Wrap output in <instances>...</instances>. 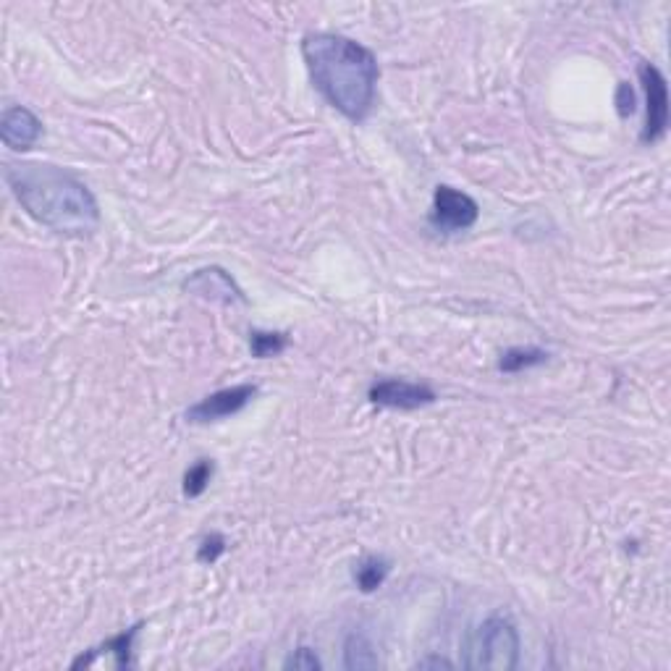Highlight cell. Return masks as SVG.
<instances>
[{
  "mask_svg": "<svg viewBox=\"0 0 671 671\" xmlns=\"http://www.w3.org/2000/svg\"><path fill=\"white\" fill-rule=\"evenodd\" d=\"M139 630H142V624H134V627H129L126 632H121V635L111 637L108 643H103L100 648H92L90 653H82V656L71 664V669H82V666H92V661H95L97 656H113L116 658V666L118 669H126V666H132V648H134V640H137Z\"/></svg>",
  "mask_w": 671,
  "mask_h": 671,
  "instance_id": "30bf717a",
  "label": "cell"
},
{
  "mask_svg": "<svg viewBox=\"0 0 671 671\" xmlns=\"http://www.w3.org/2000/svg\"><path fill=\"white\" fill-rule=\"evenodd\" d=\"M616 103H619V111L622 116H627V111H635V95H632L630 84H619V95H616Z\"/></svg>",
  "mask_w": 671,
  "mask_h": 671,
  "instance_id": "ac0fdd59",
  "label": "cell"
},
{
  "mask_svg": "<svg viewBox=\"0 0 671 671\" xmlns=\"http://www.w3.org/2000/svg\"><path fill=\"white\" fill-rule=\"evenodd\" d=\"M286 669L315 671V669H320V661H318V656H315V651H310V648H299V651L291 653V658L286 661Z\"/></svg>",
  "mask_w": 671,
  "mask_h": 671,
  "instance_id": "e0dca14e",
  "label": "cell"
},
{
  "mask_svg": "<svg viewBox=\"0 0 671 671\" xmlns=\"http://www.w3.org/2000/svg\"><path fill=\"white\" fill-rule=\"evenodd\" d=\"M260 388L255 383H242V386H231L223 388V391H215V394L205 396L202 402H197L194 407L187 409V422L194 425H208V422L226 420L231 415H239L247 404L257 396Z\"/></svg>",
  "mask_w": 671,
  "mask_h": 671,
  "instance_id": "8992f818",
  "label": "cell"
},
{
  "mask_svg": "<svg viewBox=\"0 0 671 671\" xmlns=\"http://www.w3.org/2000/svg\"><path fill=\"white\" fill-rule=\"evenodd\" d=\"M344 666L346 669H375L378 666V653L367 643V637L349 635L344 645Z\"/></svg>",
  "mask_w": 671,
  "mask_h": 671,
  "instance_id": "4fadbf2b",
  "label": "cell"
},
{
  "mask_svg": "<svg viewBox=\"0 0 671 671\" xmlns=\"http://www.w3.org/2000/svg\"><path fill=\"white\" fill-rule=\"evenodd\" d=\"M548 360V354L543 349H535V346H517V349H509V352L501 354L499 370L504 373H522L527 367H538Z\"/></svg>",
  "mask_w": 671,
  "mask_h": 671,
  "instance_id": "7c38bea8",
  "label": "cell"
},
{
  "mask_svg": "<svg viewBox=\"0 0 671 671\" xmlns=\"http://www.w3.org/2000/svg\"><path fill=\"white\" fill-rule=\"evenodd\" d=\"M223 551H226V538H223V535H218V533H213L200 543V551H197V561H200V564H215V561L223 556Z\"/></svg>",
  "mask_w": 671,
  "mask_h": 671,
  "instance_id": "2e32d148",
  "label": "cell"
},
{
  "mask_svg": "<svg viewBox=\"0 0 671 671\" xmlns=\"http://www.w3.org/2000/svg\"><path fill=\"white\" fill-rule=\"evenodd\" d=\"M480 208L470 194L459 192L454 187H438L433 194V213L430 223L443 234H459L475 226Z\"/></svg>",
  "mask_w": 671,
  "mask_h": 671,
  "instance_id": "5b68a950",
  "label": "cell"
},
{
  "mask_svg": "<svg viewBox=\"0 0 671 671\" xmlns=\"http://www.w3.org/2000/svg\"><path fill=\"white\" fill-rule=\"evenodd\" d=\"M289 346V336L286 333L273 331H252L250 333V349L257 360H268V357H278Z\"/></svg>",
  "mask_w": 671,
  "mask_h": 671,
  "instance_id": "5bb4252c",
  "label": "cell"
},
{
  "mask_svg": "<svg viewBox=\"0 0 671 671\" xmlns=\"http://www.w3.org/2000/svg\"><path fill=\"white\" fill-rule=\"evenodd\" d=\"M417 669H451V664L446 658H425L417 664Z\"/></svg>",
  "mask_w": 671,
  "mask_h": 671,
  "instance_id": "d6986e66",
  "label": "cell"
},
{
  "mask_svg": "<svg viewBox=\"0 0 671 671\" xmlns=\"http://www.w3.org/2000/svg\"><path fill=\"white\" fill-rule=\"evenodd\" d=\"M184 289L189 294H197L210 302H221V305H234V302H244L242 289L231 281V276L223 268H202L189 278Z\"/></svg>",
  "mask_w": 671,
  "mask_h": 671,
  "instance_id": "ba28073f",
  "label": "cell"
},
{
  "mask_svg": "<svg viewBox=\"0 0 671 671\" xmlns=\"http://www.w3.org/2000/svg\"><path fill=\"white\" fill-rule=\"evenodd\" d=\"M213 462H208V459H200V462L194 464V467H189V472L184 475V493H187L189 499H197V496H202V493L208 491L210 480H213Z\"/></svg>",
  "mask_w": 671,
  "mask_h": 671,
  "instance_id": "9a60e30c",
  "label": "cell"
},
{
  "mask_svg": "<svg viewBox=\"0 0 671 671\" xmlns=\"http://www.w3.org/2000/svg\"><path fill=\"white\" fill-rule=\"evenodd\" d=\"M637 74H640L645 90V126L640 142L656 145L666 137V129H669V90H666L664 74L653 63H640Z\"/></svg>",
  "mask_w": 671,
  "mask_h": 671,
  "instance_id": "277c9868",
  "label": "cell"
},
{
  "mask_svg": "<svg viewBox=\"0 0 671 671\" xmlns=\"http://www.w3.org/2000/svg\"><path fill=\"white\" fill-rule=\"evenodd\" d=\"M519 664V635L514 624L501 616H491L472 630L464 645V666L467 669L512 671Z\"/></svg>",
  "mask_w": 671,
  "mask_h": 671,
  "instance_id": "3957f363",
  "label": "cell"
},
{
  "mask_svg": "<svg viewBox=\"0 0 671 671\" xmlns=\"http://www.w3.org/2000/svg\"><path fill=\"white\" fill-rule=\"evenodd\" d=\"M370 402L388 409H420L428 407L438 399L436 391L425 383L402 381V378H386L370 386Z\"/></svg>",
  "mask_w": 671,
  "mask_h": 671,
  "instance_id": "52a82bcc",
  "label": "cell"
},
{
  "mask_svg": "<svg viewBox=\"0 0 671 671\" xmlns=\"http://www.w3.org/2000/svg\"><path fill=\"white\" fill-rule=\"evenodd\" d=\"M388 564L386 559H378V556H367L365 561H360V567L354 569V580H357V588L362 593H375V590L381 588L383 582L388 577Z\"/></svg>",
  "mask_w": 671,
  "mask_h": 671,
  "instance_id": "8fae6325",
  "label": "cell"
},
{
  "mask_svg": "<svg viewBox=\"0 0 671 671\" xmlns=\"http://www.w3.org/2000/svg\"><path fill=\"white\" fill-rule=\"evenodd\" d=\"M6 181L21 208L56 234L84 236L100 223V210L90 189L61 168L11 163L6 166Z\"/></svg>",
  "mask_w": 671,
  "mask_h": 671,
  "instance_id": "7a4b0ae2",
  "label": "cell"
},
{
  "mask_svg": "<svg viewBox=\"0 0 671 671\" xmlns=\"http://www.w3.org/2000/svg\"><path fill=\"white\" fill-rule=\"evenodd\" d=\"M302 56L320 95L349 121H365L381 77L373 53L349 37L318 32L305 37Z\"/></svg>",
  "mask_w": 671,
  "mask_h": 671,
  "instance_id": "6da1fadb",
  "label": "cell"
},
{
  "mask_svg": "<svg viewBox=\"0 0 671 671\" xmlns=\"http://www.w3.org/2000/svg\"><path fill=\"white\" fill-rule=\"evenodd\" d=\"M40 134H42L40 118L29 111V108L16 105V108H8V111L3 113V121H0V137H3L6 147H11V150H29V147L40 139Z\"/></svg>",
  "mask_w": 671,
  "mask_h": 671,
  "instance_id": "9c48e42d",
  "label": "cell"
}]
</instances>
